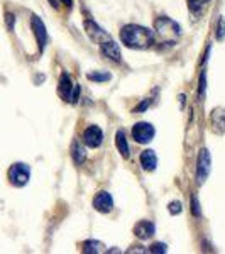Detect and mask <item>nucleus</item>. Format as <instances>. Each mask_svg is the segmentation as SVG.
<instances>
[{"label":"nucleus","instance_id":"3","mask_svg":"<svg viewBox=\"0 0 225 254\" xmlns=\"http://www.w3.org/2000/svg\"><path fill=\"white\" fill-rule=\"evenodd\" d=\"M154 27H156V34L161 38L163 41H168V43H173L174 39L181 34V27L178 26L174 20L168 19V17H158L156 22H154Z\"/></svg>","mask_w":225,"mask_h":254},{"label":"nucleus","instance_id":"17","mask_svg":"<svg viewBox=\"0 0 225 254\" xmlns=\"http://www.w3.org/2000/svg\"><path fill=\"white\" fill-rule=\"evenodd\" d=\"M105 251V246L98 241H87L83 244V253H92V254H97V253H104Z\"/></svg>","mask_w":225,"mask_h":254},{"label":"nucleus","instance_id":"18","mask_svg":"<svg viewBox=\"0 0 225 254\" xmlns=\"http://www.w3.org/2000/svg\"><path fill=\"white\" fill-rule=\"evenodd\" d=\"M87 78L90 81H98V83H104V81L112 80V75H110V73H104V71H93V73H88Z\"/></svg>","mask_w":225,"mask_h":254},{"label":"nucleus","instance_id":"16","mask_svg":"<svg viewBox=\"0 0 225 254\" xmlns=\"http://www.w3.org/2000/svg\"><path fill=\"white\" fill-rule=\"evenodd\" d=\"M208 0H188V9L193 12L195 15H202L203 10L207 9Z\"/></svg>","mask_w":225,"mask_h":254},{"label":"nucleus","instance_id":"20","mask_svg":"<svg viewBox=\"0 0 225 254\" xmlns=\"http://www.w3.org/2000/svg\"><path fill=\"white\" fill-rule=\"evenodd\" d=\"M205 90H207V73L202 71V75H200V90H198V95L200 97L205 95Z\"/></svg>","mask_w":225,"mask_h":254},{"label":"nucleus","instance_id":"23","mask_svg":"<svg viewBox=\"0 0 225 254\" xmlns=\"http://www.w3.org/2000/svg\"><path fill=\"white\" fill-rule=\"evenodd\" d=\"M191 212H193L195 217H200L202 215V210H200V203L195 196H191Z\"/></svg>","mask_w":225,"mask_h":254},{"label":"nucleus","instance_id":"11","mask_svg":"<svg viewBox=\"0 0 225 254\" xmlns=\"http://www.w3.org/2000/svg\"><path fill=\"white\" fill-rule=\"evenodd\" d=\"M210 124L214 132L217 134L225 132V109H215L210 114Z\"/></svg>","mask_w":225,"mask_h":254},{"label":"nucleus","instance_id":"4","mask_svg":"<svg viewBox=\"0 0 225 254\" xmlns=\"http://www.w3.org/2000/svg\"><path fill=\"white\" fill-rule=\"evenodd\" d=\"M212 171V158H210V151L208 149H202L198 154V159H196V182L202 185L205 183V180L208 178Z\"/></svg>","mask_w":225,"mask_h":254},{"label":"nucleus","instance_id":"22","mask_svg":"<svg viewBox=\"0 0 225 254\" xmlns=\"http://www.w3.org/2000/svg\"><path fill=\"white\" fill-rule=\"evenodd\" d=\"M168 210H169V214H173V215H178V214H181V203L179 202H171L169 203V207H168Z\"/></svg>","mask_w":225,"mask_h":254},{"label":"nucleus","instance_id":"12","mask_svg":"<svg viewBox=\"0 0 225 254\" xmlns=\"http://www.w3.org/2000/svg\"><path fill=\"white\" fill-rule=\"evenodd\" d=\"M100 49H102V53H104V55L112 61H115V63L120 61V51H118V46L112 38H110L109 41H105V43H102Z\"/></svg>","mask_w":225,"mask_h":254},{"label":"nucleus","instance_id":"21","mask_svg":"<svg viewBox=\"0 0 225 254\" xmlns=\"http://www.w3.org/2000/svg\"><path fill=\"white\" fill-rule=\"evenodd\" d=\"M5 24H7V29L10 32L14 31V26H15V15L12 12H7L5 14Z\"/></svg>","mask_w":225,"mask_h":254},{"label":"nucleus","instance_id":"1","mask_svg":"<svg viewBox=\"0 0 225 254\" xmlns=\"http://www.w3.org/2000/svg\"><path fill=\"white\" fill-rule=\"evenodd\" d=\"M120 41L127 48L132 49H147L154 44L156 41V34L151 29L137 24H129V26L122 27L120 31Z\"/></svg>","mask_w":225,"mask_h":254},{"label":"nucleus","instance_id":"15","mask_svg":"<svg viewBox=\"0 0 225 254\" xmlns=\"http://www.w3.org/2000/svg\"><path fill=\"white\" fill-rule=\"evenodd\" d=\"M85 159H87V153H85V147L80 144V142H75L73 144V161L75 165H83Z\"/></svg>","mask_w":225,"mask_h":254},{"label":"nucleus","instance_id":"7","mask_svg":"<svg viewBox=\"0 0 225 254\" xmlns=\"http://www.w3.org/2000/svg\"><path fill=\"white\" fill-rule=\"evenodd\" d=\"M31 26H32V31H34L36 39H38L39 49L43 51V49L46 48V44H48V31H46V26H44V22L38 17V15H32Z\"/></svg>","mask_w":225,"mask_h":254},{"label":"nucleus","instance_id":"19","mask_svg":"<svg viewBox=\"0 0 225 254\" xmlns=\"http://www.w3.org/2000/svg\"><path fill=\"white\" fill-rule=\"evenodd\" d=\"M224 38H225V19L220 17L219 24H217V39L222 41Z\"/></svg>","mask_w":225,"mask_h":254},{"label":"nucleus","instance_id":"8","mask_svg":"<svg viewBox=\"0 0 225 254\" xmlns=\"http://www.w3.org/2000/svg\"><path fill=\"white\" fill-rule=\"evenodd\" d=\"M93 207H95V210L100 212V214H109V212H112L113 200L109 191H98L95 195V198H93Z\"/></svg>","mask_w":225,"mask_h":254},{"label":"nucleus","instance_id":"10","mask_svg":"<svg viewBox=\"0 0 225 254\" xmlns=\"http://www.w3.org/2000/svg\"><path fill=\"white\" fill-rule=\"evenodd\" d=\"M75 87L76 85L73 83L71 80H69V75L68 73H63L59 78V87H58V93L61 98H64V100L71 102V97H73V92H75Z\"/></svg>","mask_w":225,"mask_h":254},{"label":"nucleus","instance_id":"25","mask_svg":"<svg viewBox=\"0 0 225 254\" xmlns=\"http://www.w3.org/2000/svg\"><path fill=\"white\" fill-rule=\"evenodd\" d=\"M149 251H151V253H166L168 249H166V244L159 243V244H153V246H151Z\"/></svg>","mask_w":225,"mask_h":254},{"label":"nucleus","instance_id":"2","mask_svg":"<svg viewBox=\"0 0 225 254\" xmlns=\"http://www.w3.org/2000/svg\"><path fill=\"white\" fill-rule=\"evenodd\" d=\"M7 178L9 183L15 188H22L29 183L31 180V168L26 163H14L9 171H7Z\"/></svg>","mask_w":225,"mask_h":254},{"label":"nucleus","instance_id":"6","mask_svg":"<svg viewBox=\"0 0 225 254\" xmlns=\"http://www.w3.org/2000/svg\"><path fill=\"white\" fill-rule=\"evenodd\" d=\"M102 141H104V132H102V129L98 126H88L87 129H85V132H83L85 146H88L93 149V147L100 146Z\"/></svg>","mask_w":225,"mask_h":254},{"label":"nucleus","instance_id":"9","mask_svg":"<svg viewBox=\"0 0 225 254\" xmlns=\"http://www.w3.org/2000/svg\"><path fill=\"white\" fill-rule=\"evenodd\" d=\"M154 232H156V225L153 222H149V220H141V222H137L136 227H134V234H136L137 239H142V241L151 239V237L154 236Z\"/></svg>","mask_w":225,"mask_h":254},{"label":"nucleus","instance_id":"13","mask_svg":"<svg viewBox=\"0 0 225 254\" xmlns=\"http://www.w3.org/2000/svg\"><path fill=\"white\" fill-rule=\"evenodd\" d=\"M141 165L146 171H154L158 166V156L153 149H147L141 153Z\"/></svg>","mask_w":225,"mask_h":254},{"label":"nucleus","instance_id":"24","mask_svg":"<svg viewBox=\"0 0 225 254\" xmlns=\"http://www.w3.org/2000/svg\"><path fill=\"white\" fill-rule=\"evenodd\" d=\"M151 105V100H146V102H141V104L137 105L136 109H134V112L136 114H142V112H146L147 110V107Z\"/></svg>","mask_w":225,"mask_h":254},{"label":"nucleus","instance_id":"26","mask_svg":"<svg viewBox=\"0 0 225 254\" xmlns=\"http://www.w3.org/2000/svg\"><path fill=\"white\" fill-rule=\"evenodd\" d=\"M59 2H63L64 5H68V7H71V5H73V0H59Z\"/></svg>","mask_w":225,"mask_h":254},{"label":"nucleus","instance_id":"14","mask_svg":"<svg viewBox=\"0 0 225 254\" xmlns=\"http://www.w3.org/2000/svg\"><path fill=\"white\" fill-rule=\"evenodd\" d=\"M115 146L118 149V153L122 154V158H129V142H127V137H125V132L124 130H117L115 134Z\"/></svg>","mask_w":225,"mask_h":254},{"label":"nucleus","instance_id":"5","mask_svg":"<svg viewBox=\"0 0 225 254\" xmlns=\"http://www.w3.org/2000/svg\"><path fill=\"white\" fill-rule=\"evenodd\" d=\"M154 134H156V129H154L153 124H149V122H137V124L132 127V137L136 139V142H139V144H147V142H151Z\"/></svg>","mask_w":225,"mask_h":254}]
</instances>
